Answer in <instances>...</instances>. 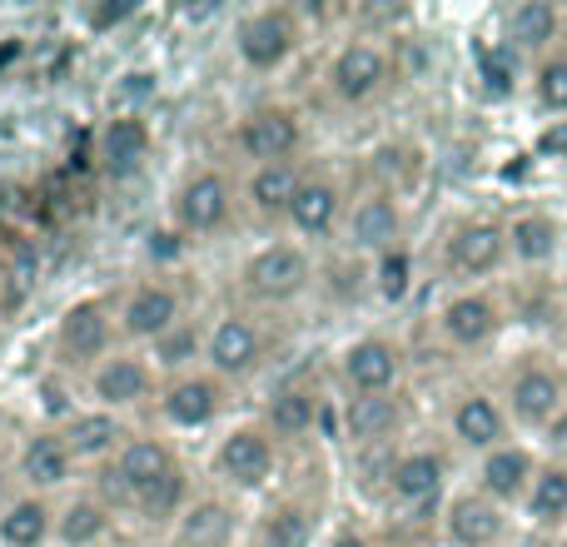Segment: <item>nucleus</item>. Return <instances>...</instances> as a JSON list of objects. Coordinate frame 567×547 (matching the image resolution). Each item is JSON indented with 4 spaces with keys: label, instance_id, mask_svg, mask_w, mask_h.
Wrapping results in <instances>:
<instances>
[{
    "label": "nucleus",
    "instance_id": "nucleus-4",
    "mask_svg": "<svg viewBox=\"0 0 567 547\" xmlns=\"http://www.w3.org/2000/svg\"><path fill=\"white\" fill-rule=\"evenodd\" d=\"M443 538L453 547H498L508 538V508L483 498L478 488L458 493V498H449V508H443Z\"/></svg>",
    "mask_w": 567,
    "mask_h": 547
},
{
    "label": "nucleus",
    "instance_id": "nucleus-3",
    "mask_svg": "<svg viewBox=\"0 0 567 547\" xmlns=\"http://www.w3.org/2000/svg\"><path fill=\"white\" fill-rule=\"evenodd\" d=\"M538 468L543 463L533 458V448H523V443H503V448H493V453L478 458V493L493 498L498 508H513V503L523 508V498H528Z\"/></svg>",
    "mask_w": 567,
    "mask_h": 547
},
{
    "label": "nucleus",
    "instance_id": "nucleus-16",
    "mask_svg": "<svg viewBox=\"0 0 567 547\" xmlns=\"http://www.w3.org/2000/svg\"><path fill=\"white\" fill-rule=\"evenodd\" d=\"M175 215L179 225L189 229V235H209V229H219L229 219V185L225 175H195L179 185V199H175Z\"/></svg>",
    "mask_w": 567,
    "mask_h": 547
},
{
    "label": "nucleus",
    "instance_id": "nucleus-13",
    "mask_svg": "<svg viewBox=\"0 0 567 547\" xmlns=\"http://www.w3.org/2000/svg\"><path fill=\"white\" fill-rule=\"evenodd\" d=\"M443 478H449V468H443V458L439 453H429V448L403 453V458H393V468H389L393 498H399L403 508H413V513L433 508V503L443 498Z\"/></svg>",
    "mask_w": 567,
    "mask_h": 547
},
{
    "label": "nucleus",
    "instance_id": "nucleus-9",
    "mask_svg": "<svg viewBox=\"0 0 567 547\" xmlns=\"http://www.w3.org/2000/svg\"><path fill=\"white\" fill-rule=\"evenodd\" d=\"M563 35V10L553 0H518L503 16V45L518 50L523 60H548Z\"/></svg>",
    "mask_w": 567,
    "mask_h": 547
},
{
    "label": "nucleus",
    "instance_id": "nucleus-30",
    "mask_svg": "<svg viewBox=\"0 0 567 547\" xmlns=\"http://www.w3.org/2000/svg\"><path fill=\"white\" fill-rule=\"evenodd\" d=\"M523 70H528V60H523L518 50H508L503 40H498V45H483L478 50V75H483V90H488L493 100L518 95Z\"/></svg>",
    "mask_w": 567,
    "mask_h": 547
},
{
    "label": "nucleus",
    "instance_id": "nucleus-26",
    "mask_svg": "<svg viewBox=\"0 0 567 547\" xmlns=\"http://www.w3.org/2000/svg\"><path fill=\"white\" fill-rule=\"evenodd\" d=\"M145 389H150V369L140 359H110L95 373V399L105 409H125V403L145 399Z\"/></svg>",
    "mask_w": 567,
    "mask_h": 547
},
{
    "label": "nucleus",
    "instance_id": "nucleus-18",
    "mask_svg": "<svg viewBox=\"0 0 567 547\" xmlns=\"http://www.w3.org/2000/svg\"><path fill=\"white\" fill-rule=\"evenodd\" d=\"M205 353H209V363H215V373H225V379H245V373L259 363V329L249 319H235V313H229V319L215 323Z\"/></svg>",
    "mask_w": 567,
    "mask_h": 547
},
{
    "label": "nucleus",
    "instance_id": "nucleus-40",
    "mask_svg": "<svg viewBox=\"0 0 567 547\" xmlns=\"http://www.w3.org/2000/svg\"><path fill=\"white\" fill-rule=\"evenodd\" d=\"M195 349H199V333L195 329H169L165 339H155V353H159V363H169V369H179V363H189L195 359Z\"/></svg>",
    "mask_w": 567,
    "mask_h": 547
},
{
    "label": "nucleus",
    "instance_id": "nucleus-44",
    "mask_svg": "<svg viewBox=\"0 0 567 547\" xmlns=\"http://www.w3.org/2000/svg\"><path fill=\"white\" fill-rule=\"evenodd\" d=\"M0 503H6V473H0Z\"/></svg>",
    "mask_w": 567,
    "mask_h": 547
},
{
    "label": "nucleus",
    "instance_id": "nucleus-2",
    "mask_svg": "<svg viewBox=\"0 0 567 547\" xmlns=\"http://www.w3.org/2000/svg\"><path fill=\"white\" fill-rule=\"evenodd\" d=\"M313 269H309V255L293 245H269L259 249L255 259L245 265V289L265 303H284V299H299L309 289Z\"/></svg>",
    "mask_w": 567,
    "mask_h": 547
},
{
    "label": "nucleus",
    "instance_id": "nucleus-37",
    "mask_svg": "<svg viewBox=\"0 0 567 547\" xmlns=\"http://www.w3.org/2000/svg\"><path fill=\"white\" fill-rule=\"evenodd\" d=\"M105 528H110V518H105V508H100V503H70L65 518H60V538H65L70 547L95 543Z\"/></svg>",
    "mask_w": 567,
    "mask_h": 547
},
{
    "label": "nucleus",
    "instance_id": "nucleus-6",
    "mask_svg": "<svg viewBox=\"0 0 567 547\" xmlns=\"http://www.w3.org/2000/svg\"><path fill=\"white\" fill-rule=\"evenodd\" d=\"M439 329L453 349H483V343L498 339L503 329V303L483 289H468V293H453L439 313Z\"/></svg>",
    "mask_w": 567,
    "mask_h": 547
},
{
    "label": "nucleus",
    "instance_id": "nucleus-31",
    "mask_svg": "<svg viewBox=\"0 0 567 547\" xmlns=\"http://www.w3.org/2000/svg\"><path fill=\"white\" fill-rule=\"evenodd\" d=\"M20 473H25L35 488H55V483H65V473H70L65 438H55V433H45V438H30L25 458H20Z\"/></svg>",
    "mask_w": 567,
    "mask_h": 547
},
{
    "label": "nucleus",
    "instance_id": "nucleus-19",
    "mask_svg": "<svg viewBox=\"0 0 567 547\" xmlns=\"http://www.w3.org/2000/svg\"><path fill=\"white\" fill-rule=\"evenodd\" d=\"M403 409L393 393H353L349 403H343V433H349L353 443H383L393 429H399Z\"/></svg>",
    "mask_w": 567,
    "mask_h": 547
},
{
    "label": "nucleus",
    "instance_id": "nucleus-17",
    "mask_svg": "<svg viewBox=\"0 0 567 547\" xmlns=\"http://www.w3.org/2000/svg\"><path fill=\"white\" fill-rule=\"evenodd\" d=\"M219 473H225L235 488H259V483L275 473V448L259 429H239L219 443Z\"/></svg>",
    "mask_w": 567,
    "mask_h": 547
},
{
    "label": "nucleus",
    "instance_id": "nucleus-34",
    "mask_svg": "<svg viewBox=\"0 0 567 547\" xmlns=\"http://www.w3.org/2000/svg\"><path fill=\"white\" fill-rule=\"evenodd\" d=\"M533 100L548 115H567V50H553L548 60L533 65Z\"/></svg>",
    "mask_w": 567,
    "mask_h": 547
},
{
    "label": "nucleus",
    "instance_id": "nucleus-42",
    "mask_svg": "<svg viewBox=\"0 0 567 547\" xmlns=\"http://www.w3.org/2000/svg\"><path fill=\"white\" fill-rule=\"evenodd\" d=\"M155 239H159V245H150V255H165V259L175 255V235H155Z\"/></svg>",
    "mask_w": 567,
    "mask_h": 547
},
{
    "label": "nucleus",
    "instance_id": "nucleus-29",
    "mask_svg": "<svg viewBox=\"0 0 567 547\" xmlns=\"http://www.w3.org/2000/svg\"><path fill=\"white\" fill-rule=\"evenodd\" d=\"M299 169L293 165H259L249 179V199H255L259 215H289L293 195H299Z\"/></svg>",
    "mask_w": 567,
    "mask_h": 547
},
{
    "label": "nucleus",
    "instance_id": "nucleus-25",
    "mask_svg": "<svg viewBox=\"0 0 567 547\" xmlns=\"http://www.w3.org/2000/svg\"><path fill=\"white\" fill-rule=\"evenodd\" d=\"M219 413V389L209 379H179L175 389L165 393V419L179 423V429H199Z\"/></svg>",
    "mask_w": 567,
    "mask_h": 547
},
{
    "label": "nucleus",
    "instance_id": "nucleus-8",
    "mask_svg": "<svg viewBox=\"0 0 567 547\" xmlns=\"http://www.w3.org/2000/svg\"><path fill=\"white\" fill-rule=\"evenodd\" d=\"M329 85L343 105H363V100H373L389 85V55L379 45H369V40H349L329 65Z\"/></svg>",
    "mask_w": 567,
    "mask_h": 547
},
{
    "label": "nucleus",
    "instance_id": "nucleus-5",
    "mask_svg": "<svg viewBox=\"0 0 567 547\" xmlns=\"http://www.w3.org/2000/svg\"><path fill=\"white\" fill-rule=\"evenodd\" d=\"M443 259L463 279H483V274H493L508 259V225H498V219H468V225H458L449 235Z\"/></svg>",
    "mask_w": 567,
    "mask_h": 547
},
{
    "label": "nucleus",
    "instance_id": "nucleus-21",
    "mask_svg": "<svg viewBox=\"0 0 567 547\" xmlns=\"http://www.w3.org/2000/svg\"><path fill=\"white\" fill-rule=\"evenodd\" d=\"M175 319H179V299L165 283H145L125 303V333H135V339H165L175 329Z\"/></svg>",
    "mask_w": 567,
    "mask_h": 547
},
{
    "label": "nucleus",
    "instance_id": "nucleus-35",
    "mask_svg": "<svg viewBox=\"0 0 567 547\" xmlns=\"http://www.w3.org/2000/svg\"><path fill=\"white\" fill-rule=\"evenodd\" d=\"M45 528H50V513H45V503H16V508L0 518V538H6L10 547H35L40 538H45Z\"/></svg>",
    "mask_w": 567,
    "mask_h": 547
},
{
    "label": "nucleus",
    "instance_id": "nucleus-28",
    "mask_svg": "<svg viewBox=\"0 0 567 547\" xmlns=\"http://www.w3.org/2000/svg\"><path fill=\"white\" fill-rule=\"evenodd\" d=\"M145 149H150L145 120L120 115V120H110L105 125V165H110V175H130V169H140Z\"/></svg>",
    "mask_w": 567,
    "mask_h": 547
},
{
    "label": "nucleus",
    "instance_id": "nucleus-41",
    "mask_svg": "<svg viewBox=\"0 0 567 547\" xmlns=\"http://www.w3.org/2000/svg\"><path fill=\"white\" fill-rule=\"evenodd\" d=\"M533 149H538V159H567V120H553Z\"/></svg>",
    "mask_w": 567,
    "mask_h": 547
},
{
    "label": "nucleus",
    "instance_id": "nucleus-38",
    "mask_svg": "<svg viewBox=\"0 0 567 547\" xmlns=\"http://www.w3.org/2000/svg\"><path fill=\"white\" fill-rule=\"evenodd\" d=\"M379 293L389 303H399L403 293H409V279H413V259H409V249H389V255H379Z\"/></svg>",
    "mask_w": 567,
    "mask_h": 547
},
{
    "label": "nucleus",
    "instance_id": "nucleus-1",
    "mask_svg": "<svg viewBox=\"0 0 567 547\" xmlns=\"http://www.w3.org/2000/svg\"><path fill=\"white\" fill-rule=\"evenodd\" d=\"M503 409H508L513 429H528V433H543L563 419L567 409V389H563V373L543 359H528L513 369V383L503 393Z\"/></svg>",
    "mask_w": 567,
    "mask_h": 547
},
{
    "label": "nucleus",
    "instance_id": "nucleus-33",
    "mask_svg": "<svg viewBox=\"0 0 567 547\" xmlns=\"http://www.w3.org/2000/svg\"><path fill=\"white\" fill-rule=\"evenodd\" d=\"M313 419H319V399H313L309 389H284L275 393V403H269V423H275V433H309Z\"/></svg>",
    "mask_w": 567,
    "mask_h": 547
},
{
    "label": "nucleus",
    "instance_id": "nucleus-22",
    "mask_svg": "<svg viewBox=\"0 0 567 547\" xmlns=\"http://www.w3.org/2000/svg\"><path fill=\"white\" fill-rule=\"evenodd\" d=\"M110 343V319L100 303H75V309H65V319H60V353L75 363L85 359H100Z\"/></svg>",
    "mask_w": 567,
    "mask_h": 547
},
{
    "label": "nucleus",
    "instance_id": "nucleus-11",
    "mask_svg": "<svg viewBox=\"0 0 567 547\" xmlns=\"http://www.w3.org/2000/svg\"><path fill=\"white\" fill-rule=\"evenodd\" d=\"M299 45V30H293L289 10H259L239 25V55L255 70H275L289 60V50Z\"/></svg>",
    "mask_w": 567,
    "mask_h": 547
},
{
    "label": "nucleus",
    "instance_id": "nucleus-39",
    "mask_svg": "<svg viewBox=\"0 0 567 547\" xmlns=\"http://www.w3.org/2000/svg\"><path fill=\"white\" fill-rule=\"evenodd\" d=\"M179 498H185V478H179V473H169V478H159L150 493H140L135 508L150 513V518H165V513L179 508Z\"/></svg>",
    "mask_w": 567,
    "mask_h": 547
},
{
    "label": "nucleus",
    "instance_id": "nucleus-20",
    "mask_svg": "<svg viewBox=\"0 0 567 547\" xmlns=\"http://www.w3.org/2000/svg\"><path fill=\"white\" fill-rule=\"evenodd\" d=\"M110 473H115L120 488L130 493V503H140V493H150L159 478H169V473H175V463H169L165 443L140 438V443H125V453H120V463Z\"/></svg>",
    "mask_w": 567,
    "mask_h": 547
},
{
    "label": "nucleus",
    "instance_id": "nucleus-36",
    "mask_svg": "<svg viewBox=\"0 0 567 547\" xmlns=\"http://www.w3.org/2000/svg\"><path fill=\"white\" fill-rule=\"evenodd\" d=\"M309 513L303 508H279L265 518V528H259V547H309Z\"/></svg>",
    "mask_w": 567,
    "mask_h": 547
},
{
    "label": "nucleus",
    "instance_id": "nucleus-14",
    "mask_svg": "<svg viewBox=\"0 0 567 547\" xmlns=\"http://www.w3.org/2000/svg\"><path fill=\"white\" fill-rule=\"evenodd\" d=\"M239 145L259 165H289V155L299 149V120L289 110H255L239 130Z\"/></svg>",
    "mask_w": 567,
    "mask_h": 547
},
{
    "label": "nucleus",
    "instance_id": "nucleus-15",
    "mask_svg": "<svg viewBox=\"0 0 567 547\" xmlns=\"http://www.w3.org/2000/svg\"><path fill=\"white\" fill-rule=\"evenodd\" d=\"M508 255L528 269H548L563 255V229L548 209H523L508 219Z\"/></svg>",
    "mask_w": 567,
    "mask_h": 547
},
{
    "label": "nucleus",
    "instance_id": "nucleus-43",
    "mask_svg": "<svg viewBox=\"0 0 567 547\" xmlns=\"http://www.w3.org/2000/svg\"><path fill=\"white\" fill-rule=\"evenodd\" d=\"M329 547H369V543H363V538H359V533H339V538H333Z\"/></svg>",
    "mask_w": 567,
    "mask_h": 547
},
{
    "label": "nucleus",
    "instance_id": "nucleus-27",
    "mask_svg": "<svg viewBox=\"0 0 567 547\" xmlns=\"http://www.w3.org/2000/svg\"><path fill=\"white\" fill-rule=\"evenodd\" d=\"M235 533V513L225 503H195L175 533V547H225Z\"/></svg>",
    "mask_w": 567,
    "mask_h": 547
},
{
    "label": "nucleus",
    "instance_id": "nucleus-12",
    "mask_svg": "<svg viewBox=\"0 0 567 547\" xmlns=\"http://www.w3.org/2000/svg\"><path fill=\"white\" fill-rule=\"evenodd\" d=\"M403 373V353L393 349L389 339H359L343 349V379H349L353 393H393Z\"/></svg>",
    "mask_w": 567,
    "mask_h": 547
},
{
    "label": "nucleus",
    "instance_id": "nucleus-10",
    "mask_svg": "<svg viewBox=\"0 0 567 547\" xmlns=\"http://www.w3.org/2000/svg\"><path fill=\"white\" fill-rule=\"evenodd\" d=\"M349 239L363 255H389V249H403V209L393 195H363L349 215Z\"/></svg>",
    "mask_w": 567,
    "mask_h": 547
},
{
    "label": "nucleus",
    "instance_id": "nucleus-23",
    "mask_svg": "<svg viewBox=\"0 0 567 547\" xmlns=\"http://www.w3.org/2000/svg\"><path fill=\"white\" fill-rule=\"evenodd\" d=\"M339 209H343V199H339V189L329 185V179H303L299 185V195H293V205H289V225L299 229V235H329L333 225H339Z\"/></svg>",
    "mask_w": 567,
    "mask_h": 547
},
{
    "label": "nucleus",
    "instance_id": "nucleus-7",
    "mask_svg": "<svg viewBox=\"0 0 567 547\" xmlns=\"http://www.w3.org/2000/svg\"><path fill=\"white\" fill-rule=\"evenodd\" d=\"M449 429H453V438H458L463 448H473L478 458L503 448V443H513L508 438L513 419H508V409H503V399H493V393H463L449 413Z\"/></svg>",
    "mask_w": 567,
    "mask_h": 547
},
{
    "label": "nucleus",
    "instance_id": "nucleus-24",
    "mask_svg": "<svg viewBox=\"0 0 567 547\" xmlns=\"http://www.w3.org/2000/svg\"><path fill=\"white\" fill-rule=\"evenodd\" d=\"M533 528H563L567 523V463H543L533 478L528 498H523Z\"/></svg>",
    "mask_w": 567,
    "mask_h": 547
},
{
    "label": "nucleus",
    "instance_id": "nucleus-32",
    "mask_svg": "<svg viewBox=\"0 0 567 547\" xmlns=\"http://www.w3.org/2000/svg\"><path fill=\"white\" fill-rule=\"evenodd\" d=\"M115 438H120V423L110 413H80L65 433V448L70 458H100V453L115 448Z\"/></svg>",
    "mask_w": 567,
    "mask_h": 547
}]
</instances>
